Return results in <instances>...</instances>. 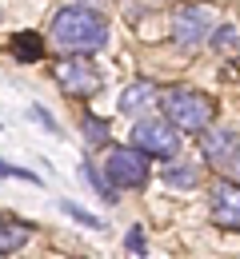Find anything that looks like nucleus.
<instances>
[{
	"mask_svg": "<svg viewBox=\"0 0 240 259\" xmlns=\"http://www.w3.org/2000/svg\"><path fill=\"white\" fill-rule=\"evenodd\" d=\"M52 44L76 56H88L108 44V20L92 8H60L52 20Z\"/></svg>",
	"mask_w": 240,
	"mask_h": 259,
	"instance_id": "nucleus-1",
	"label": "nucleus"
},
{
	"mask_svg": "<svg viewBox=\"0 0 240 259\" xmlns=\"http://www.w3.org/2000/svg\"><path fill=\"white\" fill-rule=\"evenodd\" d=\"M160 108H164V120H168L176 132H204L212 124V112L216 104L200 92H188V88H172L160 96Z\"/></svg>",
	"mask_w": 240,
	"mask_h": 259,
	"instance_id": "nucleus-2",
	"label": "nucleus"
},
{
	"mask_svg": "<svg viewBox=\"0 0 240 259\" xmlns=\"http://www.w3.org/2000/svg\"><path fill=\"white\" fill-rule=\"evenodd\" d=\"M104 180L108 188H144L148 180V152L132 148H108L104 156Z\"/></svg>",
	"mask_w": 240,
	"mask_h": 259,
	"instance_id": "nucleus-3",
	"label": "nucleus"
},
{
	"mask_svg": "<svg viewBox=\"0 0 240 259\" xmlns=\"http://www.w3.org/2000/svg\"><path fill=\"white\" fill-rule=\"evenodd\" d=\"M132 144L140 152L156 156V160H172L180 152V132L172 128L168 120H156V116H140L136 128H132Z\"/></svg>",
	"mask_w": 240,
	"mask_h": 259,
	"instance_id": "nucleus-4",
	"label": "nucleus"
},
{
	"mask_svg": "<svg viewBox=\"0 0 240 259\" xmlns=\"http://www.w3.org/2000/svg\"><path fill=\"white\" fill-rule=\"evenodd\" d=\"M52 76H56V84L68 92V96H96V88H100V76H96V68L84 64V60H56L52 64Z\"/></svg>",
	"mask_w": 240,
	"mask_h": 259,
	"instance_id": "nucleus-5",
	"label": "nucleus"
},
{
	"mask_svg": "<svg viewBox=\"0 0 240 259\" xmlns=\"http://www.w3.org/2000/svg\"><path fill=\"white\" fill-rule=\"evenodd\" d=\"M208 215H212V224L224 227V231H240V184H236V180L212 188Z\"/></svg>",
	"mask_w": 240,
	"mask_h": 259,
	"instance_id": "nucleus-6",
	"label": "nucleus"
},
{
	"mask_svg": "<svg viewBox=\"0 0 240 259\" xmlns=\"http://www.w3.org/2000/svg\"><path fill=\"white\" fill-rule=\"evenodd\" d=\"M208 24H212V20H208L204 8H184V12L176 16L172 32H176V40H180V44H200V40L208 36Z\"/></svg>",
	"mask_w": 240,
	"mask_h": 259,
	"instance_id": "nucleus-7",
	"label": "nucleus"
},
{
	"mask_svg": "<svg viewBox=\"0 0 240 259\" xmlns=\"http://www.w3.org/2000/svg\"><path fill=\"white\" fill-rule=\"evenodd\" d=\"M28 235H32V227H28V224L0 215V255H12L16 247H24V243H28Z\"/></svg>",
	"mask_w": 240,
	"mask_h": 259,
	"instance_id": "nucleus-8",
	"label": "nucleus"
},
{
	"mask_svg": "<svg viewBox=\"0 0 240 259\" xmlns=\"http://www.w3.org/2000/svg\"><path fill=\"white\" fill-rule=\"evenodd\" d=\"M232 144H236V136L224 128H204V156L212 167H220V160L232 152Z\"/></svg>",
	"mask_w": 240,
	"mask_h": 259,
	"instance_id": "nucleus-9",
	"label": "nucleus"
},
{
	"mask_svg": "<svg viewBox=\"0 0 240 259\" xmlns=\"http://www.w3.org/2000/svg\"><path fill=\"white\" fill-rule=\"evenodd\" d=\"M156 96V88L152 84H132L124 96H120V112H140V108H148Z\"/></svg>",
	"mask_w": 240,
	"mask_h": 259,
	"instance_id": "nucleus-10",
	"label": "nucleus"
},
{
	"mask_svg": "<svg viewBox=\"0 0 240 259\" xmlns=\"http://www.w3.org/2000/svg\"><path fill=\"white\" fill-rule=\"evenodd\" d=\"M12 52H16L20 60H36V56H40V40H36V32H16Z\"/></svg>",
	"mask_w": 240,
	"mask_h": 259,
	"instance_id": "nucleus-11",
	"label": "nucleus"
},
{
	"mask_svg": "<svg viewBox=\"0 0 240 259\" xmlns=\"http://www.w3.org/2000/svg\"><path fill=\"white\" fill-rule=\"evenodd\" d=\"M164 180L176 184V188H192L196 184V167H184V163H172L168 171H164Z\"/></svg>",
	"mask_w": 240,
	"mask_h": 259,
	"instance_id": "nucleus-12",
	"label": "nucleus"
},
{
	"mask_svg": "<svg viewBox=\"0 0 240 259\" xmlns=\"http://www.w3.org/2000/svg\"><path fill=\"white\" fill-rule=\"evenodd\" d=\"M220 171H228V180H236V184H240V140L232 144V152L220 160Z\"/></svg>",
	"mask_w": 240,
	"mask_h": 259,
	"instance_id": "nucleus-13",
	"label": "nucleus"
},
{
	"mask_svg": "<svg viewBox=\"0 0 240 259\" xmlns=\"http://www.w3.org/2000/svg\"><path fill=\"white\" fill-rule=\"evenodd\" d=\"M84 136H88V144H104V140H108L104 120H96V116H84Z\"/></svg>",
	"mask_w": 240,
	"mask_h": 259,
	"instance_id": "nucleus-14",
	"label": "nucleus"
},
{
	"mask_svg": "<svg viewBox=\"0 0 240 259\" xmlns=\"http://www.w3.org/2000/svg\"><path fill=\"white\" fill-rule=\"evenodd\" d=\"M64 211H68L72 220H80V224H84V227H104L100 220H96V215H88V211H80L76 203H64Z\"/></svg>",
	"mask_w": 240,
	"mask_h": 259,
	"instance_id": "nucleus-15",
	"label": "nucleus"
},
{
	"mask_svg": "<svg viewBox=\"0 0 240 259\" xmlns=\"http://www.w3.org/2000/svg\"><path fill=\"white\" fill-rule=\"evenodd\" d=\"M0 176H8V180H12V176H16V180H36L32 171H24V167H16V163H4V160H0Z\"/></svg>",
	"mask_w": 240,
	"mask_h": 259,
	"instance_id": "nucleus-16",
	"label": "nucleus"
},
{
	"mask_svg": "<svg viewBox=\"0 0 240 259\" xmlns=\"http://www.w3.org/2000/svg\"><path fill=\"white\" fill-rule=\"evenodd\" d=\"M128 247L140 255V247H144V231H140V227H132V231H128Z\"/></svg>",
	"mask_w": 240,
	"mask_h": 259,
	"instance_id": "nucleus-17",
	"label": "nucleus"
},
{
	"mask_svg": "<svg viewBox=\"0 0 240 259\" xmlns=\"http://www.w3.org/2000/svg\"><path fill=\"white\" fill-rule=\"evenodd\" d=\"M32 116H36V120H40V124H44L48 132H56V124H52V116H48L44 108H32Z\"/></svg>",
	"mask_w": 240,
	"mask_h": 259,
	"instance_id": "nucleus-18",
	"label": "nucleus"
}]
</instances>
